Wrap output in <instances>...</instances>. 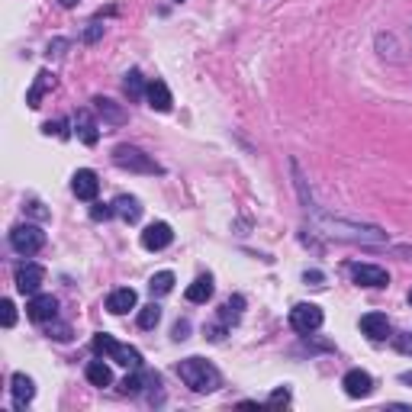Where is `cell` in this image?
Here are the masks:
<instances>
[{
  "label": "cell",
  "mask_w": 412,
  "mask_h": 412,
  "mask_svg": "<svg viewBox=\"0 0 412 412\" xmlns=\"http://www.w3.org/2000/svg\"><path fill=\"white\" fill-rule=\"evenodd\" d=\"M319 229L322 236L345 238V242H387V232L380 226H364V222H348L335 219V216H319Z\"/></svg>",
  "instance_id": "1"
},
{
  "label": "cell",
  "mask_w": 412,
  "mask_h": 412,
  "mask_svg": "<svg viewBox=\"0 0 412 412\" xmlns=\"http://www.w3.org/2000/svg\"><path fill=\"white\" fill-rule=\"evenodd\" d=\"M177 377H181L193 393H213L219 390V371L203 358H184L177 364Z\"/></svg>",
  "instance_id": "2"
},
{
  "label": "cell",
  "mask_w": 412,
  "mask_h": 412,
  "mask_svg": "<svg viewBox=\"0 0 412 412\" xmlns=\"http://www.w3.org/2000/svg\"><path fill=\"white\" fill-rule=\"evenodd\" d=\"M94 352L103 354V358H110L113 364L129 367V371H139V367H142V354H139L136 348H129V345H120L113 335H107V332L94 335Z\"/></svg>",
  "instance_id": "3"
},
{
  "label": "cell",
  "mask_w": 412,
  "mask_h": 412,
  "mask_svg": "<svg viewBox=\"0 0 412 412\" xmlns=\"http://www.w3.org/2000/svg\"><path fill=\"white\" fill-rule=\"evenodd\" d=\"M113 165L126 171H136V174H161V165L152 161L142 148L136 146H116L113 148Z\"/></svg>",
  "instance_id": "4"
},
{
  "label": "cell",
  "mask_w": 412,
  "mask_h": 412,
  "mask_svg": "<svg viewBox=\"0 0 412 412\" xmlns=\"http://www.w3.org/2000/svg\"><path fill=\"white\" fill-rule=\"evenodd\" d=\"M10 245H13L16 255H36L42 245H46V232L39 229V226H30V222H23V226H16L13 232H10Z\"/></svg>",
  "instance_id": "5"
},
{
  "label": "cell",
  "mask_w": 412,
  "mask_h": 412,
  "mask_svg": "<svg viewBox=\"0 0 412 412\" xmlns=\"http://www.w3.org/2000/svg\"><path fill=\"white\" fill-rule=\"evenodd\" d=\"M322 319L326 316H322V309L316 303H297L290 309V326L297 328L300 335H313L316 328L322 326Z\"/></svg>",
  "instance_id": "6"
},
{
  "label": "cell",
  "mask_w": 412,
  "mask_h": 412,
  "mask_svg": "<svg viewBox=\"0 0 412 412\" xmlns=\"http://www.w3.org/2000/svg\"><path fill=\"white\" fill-rule=\"evenodd\" d=\"M26 316L32 322H52L58 316V300L52 293H36V297L26 303Z\"/></svg>",
  "instance_id": "7"
},
{
  "label": "cell",
  "mask_w": 412,
  "mask_h": 412,
  "mask_svg": "<svg viewBox=\"0 0 412 412\" xmlns=\"http://www.w3.org/2000/svg\"><path fill=\"white\" fill-rule=\"evenodd\" d=\"M42 283H46V267H39V264H23L20 271H16V290L26 293V297H36Z\"/></svg>",
  "instance_id": "8"
},
{
  "label": "cell",
  "mask_w": 412,
  "mask_h": 412,
  "mask_svg": "<svg viewBox=\"0 0 412 412\" xmlns=\"http://www.w3.org/2000/svg\"><path fill=\"white\" fill-rule=\"evenodd\" d=\"M171 242H174V232H171L168 222H152V226H146V232H142V248H148V252H161V248H168Z\"/></svg>",
  "instance_id": "9"
},
{
  "label": "cell",
  "mask_w": 412,
  "mask_h": 412,
  "mask_svg": "<svg viewBox=\"0 0 412 412\" xmlns=\"http://www.w3.org/2000/svg\"><path fill=\"white\" fill-rule=\"evenodd\" d=\"M342 387H345V393H348L352 399H364V397L374 393V377L367 374V371H348L345 380H342Z\"/></svg>",
  "instance_id": "10"
},
{
  "label": "cell",
  "mask_w": 412,
  "mask_h": 412,
  "mask_svg": "<svg viewBox=\"0 0 412 412\" xmlns=\"http://www.w3.org/2000/svg\"><path fill=\"white\" fill-rule=\"evenodd\" d=\"M352 277L358 287H387L390 274L377 264H352Z\"/></svg>",
  "instance_id": "11"
},
{
  "label": "cell",
  "mask_w": 412,
  "mask_h": 412,
  "mask_svg": "<svg viewBox=\"0 0 412 412\" xmlns=\"http://www.w3.org/2000/svg\"><path fill=\"white\" fill-rule=\"evenodd\" d=\"M71 191H75L77 200H94L97 197V191H100L97 174H94L91 168H81L75 177H71Z\"/></svg>",
  "instance_id": "12"
},
{
  "label": "cell",
  "mask_w": 412,
  "mask_h": 412,
  "mask_svg": "<svg viewBox=\"0 0 412 412\" xmlns=\"http://www.w3.org/2000/svg\"><path fill=\"white\" fill-rule=\"evenodd\" d=\"M361 332L371 342H383V338H390V319L383 313H367L361 316Z\"/></svg>",
  "instance_id": "13"
},
{
  "label": "cell",
  "mask_w": 412,
  "mask_h": 412,
  "mask_svg": "<svg viewBox=\"0 0 412 412\" xmlns=\"http://www.w3.org/2000/svg\"><path fill=\"white\" fill-rule=\"evenodd\" d=\"M146 100H148V107L158 110V113H168V110L174 107V100H171V91H168V84H165V81H148Z\"/></svg>",
  "instance_id": "14"
},
{
  "label": "cell",
  "mask_w": 412,
  "mask_h": 412,
  "mask_svg": "<svg viewBox=\"0 0 412 412\" xmlns=\"http://www.w3.org/2000/svg\"><path fill=\"white\" fill-rule=\"evenodd\" d=\"M136 303H139V297H136L132 287H120V290H113L107 297V309L113 316H126L129 309H136Z\"/></svg>",
  "instance_id": "15"
},
{
  "label": "cell",
  "mask_w": 412,
  "mask_h": 412,
  "mask_svg": "<svg viewBox=\"0 0 412 412\" xmlns=\"http://www.w3.org/2000/svg\"><path fill=\"white\" fill-rule=\"evenodd\" d=\"M75 132H77V139H81L84 146H97V139H100V126L94 122V116L87 113V110H81V113L75 116Z\"/></svg>",
  "instance_id": "16"
},
{
  "label": "cell",
  "mask_w": 412,
  "mask_h": 412,
  "mask_svg": "<svg viewBox=\"0 0 412 412\" xmlns=\"http://www.w3.org/2000/svg\"><path fill=\"white\" fill-rule=\"evenodd\" d=\"M113 210H116V216H120L122 222H129V226L142 219V206H139V200L136 197H126V193L113 200Z\"/></svg>",
  "instance_id": "17"
},
{
  "label": "cell",
  "mask_w": 412,
  "mask_h": 412,
  "mask_svg": "<svg viewBox=\"0 0 412 412\" xmlns=\"http://www.w3.org/2000/svg\"><path fill=\"white\" fill-rule=\"evenodd\" d=\"M10 390H13L16 406L32 403V397H36V383H32V377H26V374H13V380H10Z\"/></svg>",
  "instance_id": "18"
},
{
  "label": "cell",
  "mask_w": 412,
  "mask_h": 412,
  "mask_svg": "<svg viewBox=\"0 0 412 412\" xmlns=\"http://www.w3.org/2000/svg\"><path fill=\"white\" fill-rule=\"evenodd\" d=\"M49 87H55V75H49V71H39V75H36V84H32L30 94H26V103H30L32 110H39V107H42V94H46Z\"/></svg>",
  "instance_id": "19"
},
{
  "label": "cell",
  "mask_w": 412,
  "mask_h": 412,
  "mask_svg": "<svg viewBox=\"0 0 412 412\" xmlns=\"http://www.w3.org/2000/svg\"><path fill=\"white\" fill-rule=\"evenodd\" d=\"M210 297H213V277L210 274L197 277V281L187 287V300H191V303H206Z\"/></svg>",
  "instance_id": "20"
},
{
  "label": "cell",
  "mask_w": 412,
  "mask_h": 412,
  "mask_svg": "<svg viewBox=\"0 0 412 412\" xmlns=\"http://www.w3.org/2000/svg\"><path fill=\"white\" fill-rule=\"evenodd\" d=\"M84 374H87V380H91L94 387H110V383H113V374H110V367L103 364V361H91Z\"/></svg>",
  "instance_id": "21"
},
{
  "label": "cell",
  "mask_w": 412,
  "mask_h": 412,
  "mask_svg": "<svg viewBox=\"0 0 412 412\" xmlns=\"http://www.w3.org/2000/svg\"><path fill=\"white\" fill-rule=\"evenodd\" d=\"M148 290L155 293V297H165V293L174 290V274L171 271H158V274L148 281Z\"/></svg>",
  "instance_id": "22"
},
{
  "label": "cell",
  "mask_w": 412,
  "mask_h": 412,
  "mask_svg": "<svg viewBox=\"0 0 412 412\" xmlns=\"http://www.w3.org/2000/svg\"><path fill=\"white\" fill-rule=\"evenodd\" d=\"M94 107L100 110V116H103V120H110V122H116V126H120L122 120H126V113H122L120 107H116L113 100H107V97H97L94 100Z\"/></svg>",
  "instance_id": "23"
},
{
  "label": "cell",
  "mask_w": 412,
  "mask_h": 412,
  "mask_svg": "<svg viewBox=\"0 0 412 412\" xmlns=\"http://www.w3.org/2000/svg\"><path fill=\"white\" fill-rule=\"evenodd\" d=\"M242 306H245V300H242V297H229V300H226V303H222V313H219V319L226 322V326H229V322H232V326H236V322L242 319Z\"/></svg>",
  "instance_id": "24"
},
{
  "label": "cell",
  "mask_w": 412,
  "mask_h": 412,
  "mask_svg": "<svg viewBox=\"0 0 412 412\" xmlns=\"http://www.w3.org/2000/svg\"><path fill=\"white\" fill-rule=\"evenodd\" d=\"M122 87H126V94H129V100H139L142 94H146L148 84H142V71L132 68L129 75H126V81H122Z\"/></svg>",
  "instance_id": "25"
},
{
  "label": "cell",
  "mask_w": 412,
  "mask_h": 412,
  "mask_svg": "<svg viewBox=\"0 0 412 412\" xmlns=\"http://www.w3.org/2000/svg\"><path fill=\"white\" fill-rule=\"evenodd\" d=\"M158 322H161V306L148 303V306L139 309V328H155Z\"/></svg>",
  "instance_id": "26"
},
{
  "label": "cell",
  "mask_w": 412,
  "mask_h": 412,
  "mask_svg": "<svg viewBox=\"0 0 412 412\" xmlns=\"http://www.w3.org/2000/svg\"><path fill=\"white\" fill-rule=\"evenodd\" d=\"M110 216H116V210H113V203H94L91 206V219L94 222H103V219H110Z\"/></svg>",
  "instance_id": "27"
},
{
  "label": "cell",
  "mask_w": 412,
  "mask_h": 412,
  "mask_svg": "<svg viewBox=\"0 0 412 412\" xmlns=\"http://www.w3.org/2000/svg\"><path fill=\"white\" fill-rule=\"evenodd\" d=\"M0 316H4V326H7V328L16 326V306H13V300H4V303H0Z\"/></svg>",
  "instance_id": "28"
},
{
  "label": "cell",
  "mask_w": 412,
  "mask_h": 412,
  "mask_svg": "<svg viewBox=\"0 0 412 412\" xmlns=\"http://www.w3.org/2000/svg\"><path fill=\"white\" fill-rule=\"evenodd\" d=\"M142 383H146V380H142L139 374H129L126 380L120 383V387H122V393H129V397H136V393H142Z\"/></svg>",
  "instance_id": "29"
},
{
  "label": "cell",
  "mask_w": 412,
  "mask_h": 412,
  "mask_svg": "<svg viewBox=\"0 0 412 412\" xmlns=\"http://www.w3.org/2000/svg\"><path fill=\"white\" fill-rule=\"evenodd\" d=\"M46 132H49V136H52V132H55V136H61V139H68V122H65V120H55V122H46Z\"/></svg>",
  "instance_id": "30"
},
{
  "label": "cell",
  "mask_w": 412,
  "mask_h": 412,
  "mask_svg": "<svg viewBox=\"0 0 412 412\" xmlns=\"http://www.w3.org/2000/svg\"><path fill=\"white\" fill-rule=\"evenodd\" d=\"M49 335H52L55 342H71V328L68 326H52L49 328Z\"/></svg>",
  "instance_id": "31"
},
{
  "label": "cell",
  "mask_w": 412,
  "mask_h": 412,
  "mask_svg": "<svg viewBox=\"0 0 412 412\" xmlns=\"http://www.w3.org/2000/svg\"><path fill=\"white\" fill-rule=\"evenodd\" d=\"M100 36H103V26H100V23H91L84 30V42H97Z\"/></svg>",
  "instance_id": "32"
},
{
  "label": "cell",
  "mask_w": 412,
  "mask_h": 412,
  "mask_svg": "<svg viewBox=\"0 0 412 412\" xmlns=\"http://www.w3.org/2000/svg\"><path fill=\"white\" fill-rule=\"evenodd\" d=\"M187 335H191V322H187V319L177 322V326H174V338H177V342H184Z\"/></svg>",
  "instance_id": "33"
},
{
  "label": "cell",
  "mask_w": 412,
  "mask_h": 412,
  "mask_svg": "<svg viewBox=\"0 0 412 412\" xmlns=\"http://www.w3.org/2000/svg\"><path fill=\"white\" fill-rule=\"evenodd\" d=\"M271 403H290V390L283 387V390H274V393H271Z\"/></svg>",
  "instance_id": "34"
},
{
  "label": "cell",
  "mask_w": 412,
  "mask_h": 412,
  "mask_svg": "<svg viewBox=\"0 0 412 412\" xmlns=\"http://www.w3.org/2000/svg\"><path fill=\"white\" fill-rule=\"evenodd\" d=\"M303 281H306V283H313V287H322V281H326V277H322V271H306Z\"/></svg>",
  "instance_id": "35"
},
{
  "label": "cell",
  "mask_w": 412,
  "mask_h": 412,
  "mask_svg": "<svg viewBox=\"0 0 412 412\" xmlns=\"http://www.w3.org/2000/svg\"><path fill=\"white\" fill-rule=\"evenodd\" d=\"M397 348L403 354H412V335H397Z\"/></svg>",
  "instance_id": "36"
},
{
  "label": "cell",
  "mask_w": 412,
  "mask_h": 412,
  "mask_svg": "<svg viewBox=\"0 0 412 412\" xmlns=\"http://www.w3.org/2000/svg\"><path fill=\"white\" fill-rule=\"evenodd\" d=\"M222 335H226V322H222V326H213L210 332H206V338H210V342H222Z\"/></svg>",
  "instance_id": "37"
},
{
  "label": "cell",
  "mask_w": 412,
  "mask_h": 412,
  "mask_svg": "<svg viewBox=\"0 0 412 412\" xmlns=\"http://www.w3.org/2000/svg\"><path fill=\"white\" fill-rule=\"evenodd\" d=\"M399 380H403V383H409V387H412V371H406V374H399Z\"/></svg>",
  "instance_id": "38"
},
{
  "label": "cell",
  "mask_w": 412,
  "mask_h": 412,
  "mask_svg": "<svg viewBox=\"0 0 412 412\" xmlns=\"http://www.w3.org/2000/svg\"><path fill=\"white\" fill-rule=\"evenodd\" d=\"M58 4H61V7H65V10H71V7H75V4H77V0H58Z\"/></svg>",
  "instance_id": "39"
},
{
  "label": "cell",
  "mask_w": 412,
  "mask_h": 412,
  "mask_svg": "<svg viewBox=\"0 0 412 412\" xmlns=\"http://www.w3.org/2000/svg\"><path fill=\"white\" fill-rule=\"evenodd\" d=\"M409 303H412V290H409Z\"/></svg>",
  "instance_id": "40"
},
{
  "label": "cell",
  "mask_w": 412,
  "mask_h": 412,
  "mask_svg": "<svg viewBox=\"0 0 412 412\" xmlns=\"http://www.w3.org/2000/svg\"><path fill=\"white\" fill-rule=\"evenodd\" d=\"M177 4H184V0H177Z\"/></svg>",
  "instance_id": "41"
}]
</instances>
